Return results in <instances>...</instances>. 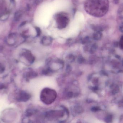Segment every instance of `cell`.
I'll list each match as a JSON object with an SVG mask.
<instances>
[{
	"mask_svg": "<svg viewBox=\"0 0 123 123\" xmlns=\"http://www.w3.org/2000/svg\"><path fill=\"white\" fill-rule=\"evenodd\" d=\"M108 7V0H88L85 4L87 12L95 17H101L105 14Z\"/></svg>",
	"mask_w": 123,
	"mask_h": 123,
	"instance_id": "1",
	"label": "cell"
},
{
	"mask_svg": "<svg viewBox=\"0 0 123 123\" xmlns=\"http://www.w3.org/2000/svg\"><path fill=\"white\" fill-rule=\"evenodd\" d=\"M57 21L58 27L62 29L66 26L68 22L69 19L68 17L64 14H60L57 17Z\"/></svg>",
	"mask_w": 123,
	"mask_h": 123,
	"instance_id": "2",
	"label": "cell"
},
{
	"mask_svg": "<svg viewBox=\"0 0 123 123\" xmlns=\"http://www.w3.org/2000/svg\"><path fill=\"white\" fill-rule=\"evenodd\" d=\"M30 98V96L28 94L25 92H22L20 95L19 100L21 101H26Z\"/></svg>",
	"mask_w": 123,
	"mask_h": 123,
	"instance_id": "3",
	"label": "cell"
},
{
	"mask_svg": "<svg viewBox=\"0 0 123 123\" xmlns=\"http://www.w3.org/2000/svg\"><path fill=\"white\" fill-rule=\"evenodd\" d=\"M52 39L51 38L48 37H45L43 39L42 42L43 45H48L51 43Z\"/></svg>",
	"mask_w": 123,
	"mask_h": 123,
	"instance_id": "4",
	"label": "cell"
},
{
	"mask_svg": "<svg viewBox=\"0 0 123 123\" xmlns=\"http://www.w3.org/2000/svg\"><path fill=\"white\" fill-rule=\"evenodd\" d=\"M37 35H39L41 33V31H40V29L39 28L37 27Z\"/></svg>",
	"mask_w": 123,
	"mask_h": 123,
	"instance_id": "5",
	"label": "cell"
},
{
	"mask_svg": "<svg viewBox=\"0 0 123 123\" xmlns=\"http://www.w3.org/2000/svg\"><path fill=\"white\" fill-rule=\"evenodd\" d=\"M3 68L1 66V65H0V72L1 71H3Z\"/></svg>",
	"mask_w": 123,
	"mask_h": 123,
	"instance_id": "6",
	"label": "cell"
},
{
	"mask_svg": "<svg viewBox=\"0 0 123 123\" xmlns=\"http://www.w3.org/2000/svg\"><path fill=\"white\" fill-rule=\"evenodd\" d=\"M4 87V86L2 84H0V89H3Z\"/></svg>",
	"mask_w": 123,
	"mask_h": 123,
	"instance_id": "7",
	"label": "cell"
},
{
	"mask_svg": "<svg viewBox=\"0 0 123 123\" xmlns=\"http://www.w3.org/2000/svg\"><path fill=\"white\" fill-rule=\"evenodd\" d=\"M121 44H123V36H122L121 39Z\"/></svg>",
	"mask_w": 123,
	"mask_h": 123,
	"instance_id": "8",
	"label": "cell"
}]
</instances>
